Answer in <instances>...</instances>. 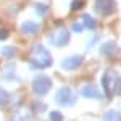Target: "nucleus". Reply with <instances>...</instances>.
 I'll return each mask as SVG.
<instances>
[{"label":"nucleus","instance_id":"7ed1b4c3","mask_svg":"<svg viewBox=\"0 0 121 121\" xmlns=\"http://www.w3.org/2000/svg\"><path fill=\"white\" fill-rule=\"evenodd\" d=\"M37 56L32 58V65L37 66V68H45V66H50L52 65V58L50 55L47 53L45 50H37Z\"/></svg>","mask_w":121,"mask_h":121},{"label":"nucleus","instance_id":"0eeeda50","mask_svg":"<svg viewBox=\"0 0 121 121\" xmlns=\"http://www.w3.org/2000/svg\"><path fill=\"white\" fill-rule=\"evenodd\" d=\"M103 121H121V115L118 112H108L103 116Z\"/></svg>","mask_w":121,"mask_h":121},{"label":"nucleus","instance_id":"39448f33","mask_svg":"<svg viewBox=\"0 0 121 121\" xmlns=\"http://www.w3.org/2000/svg\"><path fill=\"white\" fill-rule=\"evenodd\" d=\"M81 94H82L86 99H102V94L97 91V87L94 86H86L81 89Z\"/></svg>","mask_w":121,"mask_h":121},{"label":"nucleus","instance_id":"9d476101","mask_svg":"<svg viewBox=\"0 0 121 121\" xmlns=\"http://www.w3.org/2000/svg\"><path fill=\"white\" fill-rule=\"evenodd\" d=\"M115 87H116V94L120 95V94H121V81H120V84H118V86H115Z\"/></svg>","mask_w":121,"mask_h":121},{"label":"nucleus","instance_id":"f03ea898","mask_svg":"<svg viewBox=\"0 0 121 121\" xmlns=\"http://www.w3.org/2000/svg\"><path fill=\"white\" fill-rule=\"evenodd\" d=\"M50 87H52V81L45 78V76H39L37 79H34V82H32V91L37 94V95H44L50 91Z\"/></svg>","mask_w":121,"mask_h":121},{"label":"nucleus","instance_id":"f257e3e1","mask_svg":"<svg viewBox=\"0 0 121 121\" xmlns=\"http://www.w3.org/2000/svg\"><path fill=\"white\" fill-rule=\"evenodd\" d=\"M56 103L58 105H63V107H69L74 103V94L71 91V87H61L55 95Z\"/></svg>","mask_w":121,"mask_h":121},{"label":"nucleus","instance_id":"1a4fd4ad","mask_svg":"<svg viewBox=\"0 0 121 121\" xmlns=\"http://www.w3.org/2000/svg\"><path fill=\"white\" fill-rule=\"evenodd\" d=\"M50 120L52 121H63V115L58 112H52L50 113Z\"/></svg>","mask_w":121,"mask_h":121},{"label":"nucleus","instance_id":"20e7f679","mask_svg":"<svg viewBox=\"0 0 121 121\" xmlns=\"http://www.w3.org/2000/svg\"><path fill=\"white\" fill-rule=\"evenodd\" d=\"M115 79H116V76L113 71H107V74L103 76V87H105L107 95H112L115 91Z\"/></svg>","mask_w":121,"mask_h":121},{"label":"nucleus","instance_id":"423d86ee","mask_svg":"<svg viewBox=\"0 0 121 121\" xmlns=\"http://www.w3.org/2000/svg\"><path fill=\"white\" fill-rule=\"evenodd\" d=\"M81 56H71V58H68V60H65L63 61V68L65 69H68V71H71V69H76L78 66L81 65Z\"/></svg>","mask_w":121,"mask_h":121},{"label":"nucleus","instance_id":"6e6552de","mask_svg":"<svg viewBox=\"0 0 121 121\" xmlns=\"http://www.w3.org/2000/svg\"><path fill=\"white\" fill-rule=\"evenodd\" d=\"M10 102V95L7 94V91L3 87H0V105H7Z\"/></svg>","mask_w":121,"mask_h":121}]
</instances>
